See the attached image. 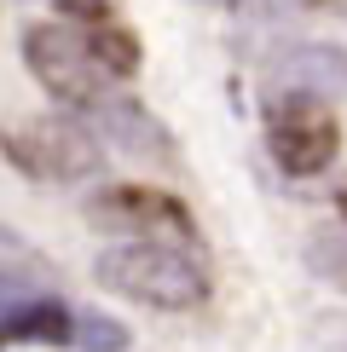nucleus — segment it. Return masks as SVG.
Returning <instances> with one entry per match:
<instances>
[{
    "instance_id": "f257e3e1",
    "label": "nucleus",
    "mask_w": 347,
    "mask_h": 352,
    "mask_svg": "<svg viewBox=\"0 0 347 352\" xmlns=\"http://www.w3.org/2000/svg\"><path fill=\"white\" fill-rule=\"evenodd\" d=\"M93 277L110 295L156 306V312H191L209 300V272L180 243H110L98 248Z\"/></svg>"
},
{
    "instance_id": "f03ea898",
    "label": "nucleus",
    "mask_w": 347,
    "mask_h": 352,
    "mask_svg": "<svg viewBox=\"0 0 347 352\" xmlns=\"http://www.w3.org/2000/svg\"><path fill=\"white\" fill-rule=\"evenodd\" d=\"M0 156L35 185H76L105 168V151L70 116H23V122L0 127Z\"/></svg>"
},
{
    "instance_id": "7ed1b4c3",
    "label": "nucleus",
    "mask_w": 347,
    "mask_h": 352,
    "mask_svg": "<svg viewBox=\"0 0 347 352\" xmlns=\"http://www.w3.org/2000/svg\"><path fill=\"white\" fill-rule=\"evenodd\" d=\"M23 64H29V76L47 87L58 104L76 110V116H87L98 98L116 93V87L98 76V64L87 58L81 29H70V23H35L23 35Z\"/></svg>"
},
{
    "instance_id": "20e7f679",
    "label": "nucleus",
    "mask_w": 347,
    "mask_h": 352,
    "mask_svg": "<svg viewBox=\"0 0 347 352\" xmlns=\"http://www.w3.org/2000/svg\"><path fill=\"white\" fill-rule=\"evenodd\" d=\"M87 226L105 237L127 243H168V237H197V219L174 190L156 185H105L98 197H87Z\"/></svg>"
},
{
    "instance_id": "39448f33",
    "label": "nucleus",
    "mask_w": 347,
    "mask_h": 352,
    "mask_svg": "<svg viewBox=\"0 0 347 352\" xmlns=\"http://www.w3.org/2000/svg\"><path fill=\"white\" fill-rule=\"evenodd\" d=\"M266 151L272 162L295 179L307 173H324L341 151V127L324 104H301V98H284V104L266 110Z\"/></svg>"
},
{
    "instance_id": "423d86ee",
    "label": "nucleus",
    "mask_w": 347,
    "mask_h": 352,
    "mask_svg": "<svg viewBox=\"0 0 347 352\" xmlns=\"http://www.w3.org/2000/svg\"><path fill=\"white\" fill-rule=\"evenodd\" d=\"M266 87H272V104H284V98L324 104V98L347 93V47H336V41H301V47L272 58Z\"/></svg>"
},
{
    "instance_id": "0eeeda50",
    "label": "nucleus",
    "mask_w": 347,
    "mask_h": 352,
    "mask_svg": "<svg viewBox=\"0 0 347 352\" xmlns=\"http://www.w3.org/2000/svg\"><path fill=\"white\" fill-rule=\"evenodd\" d=\"M81 127L93 133L98 151H122V156H139V162H168L174 156V139H168V127L156 122L151 110L139 104V98H127V93H110V98H98L93 110L81 116Z\"/></svg>"
},
{
    "instance_id": "6e6552de",
    "label": "nucleus",
    "mask_w": 347,
    "mask_h": 352,
    "mask_svg": "<svg viewBox=\"0 0 347 352\" xmlns=\"http://www.w3.org/2000/svg\"><path fill=\"white\" fill-rule=\"evenodd\" d=\"M81 41H87V58L98 64L105 81H127L139 69V35H134V29L98 23V29H81Z\"/></svg>"
},
{
    "instance_id": "1a4fd4ad",
    "label": "nucleus",
    "mask_w": 347,
    "mask_h": 352,
    "mask_svg": "<svg viewBox=\"0 0 347 352\" xmlns=\"http://www.w3.org/2000/svg\"><path fill=\"white\" fill-rule=\"evenodd\" d=\"M70 346H76V352H127L134 335H127V324H116L110 312L76 306V312H70Z\"/></svg>"
},
{
    "instance_id": "9d476101",
    "label": "nucleus",
    "mask_w": 347,
    "mask_h": 352,
    "mask_svg": "<svg viewBox=\"0 0 347 352\" xmlns=\"http://www.w3.org/2000/svg\"><path fill=\"white\" fill-rule=\"evenodd\" d=\"M0 272H12V277H35V283H52L47 254H41L29 237H18L12 226H0Z\"/></svg>"
},
{
    "instance_id": "9b49d317",
    "label": "nucleus",
    "mask_w": 347,
    "mask_h": 352,
    "mask_svg": "<svg viewBox=\"0 0 347 352\" xmlns=\"http://www.w3.org/2000/svg\"><path fill=\"white\" fill-rule=\"evenodd\" d=\"M307 260H313V272L324 277V283H341L347 289V226L318 231V237L307 243Z\"/></svg>"
},
{
    "instance_id": "f8f14e48",
    "label": "nucleus",
    "mask_w": 347,
    "mask_h": 352,
    "mask_svg": "<svg viewBox=\"0 0 347 352\" xmlns=\"http://www.w3.org/2000/svg\"><path fill=\"white\" fill-rule=\"evenodd\" d=\"M58 6V18H64L70 29H98V23H116V6H122V0H52Z\"/></svg>"
},
{
    "instance_id": "ddd939ff",
    "label": "nucleus",
    "mask_w": 347,
    "mask_h": 352,
    "mask_svg": "<svg viewBox=\"0 0 347 352\" xmlns=\"http://www.w3.org/2000/svg\"><path fill=\"white\" fill-rule=\"evenodd\" d=\"M191 6H220V12H238V6H249V0H191Z\"/></svg>"
},
{
    "instance_id": "4468645a",
    "label": "nucleus",
    "mask_w": 347,
    "mask_h": 352,
    "mask_svg": "<svg viewBox=\"0 0 347 352\" xmlns=\"http://www.w3.org/2000/svg\"><path fill=\"white\" fill-rule=\"evenodd\" d=\"M341 214H347V185H341Z\"/></svg>"
}]
</instances>
